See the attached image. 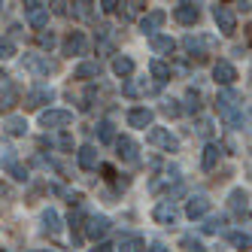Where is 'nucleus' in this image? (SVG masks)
I'll use <instances>...</instances> for the list:
<instances>
[{
	"instance_id": "f257e3e1",
	"label": "nucleus",
	"mask_w": 252,
	"mask_h": 252,
	"mask_svg": "<svg viewBox=\"0 0 252 252\" xmlns=\"http://www.w3.org/2000/svg\"><path fill=\"white\" fill-rule=\"evenodd\" d=\"M240 106H243V97L234 92V88H222L219 97H216V110H219V116H225L231 125H240Z\"/></svg>"
},
{
	"instance_id": "2f4dec72",
	"label": "nucleus",
	"mask_w": 252,
	"mask_h": 252,
	"mask_svg": "<svg viewBox=\"0 0 252 252\" xmlns=\"http://www.w3.org/2000/svg\"><path fill=\"white\" fill-rule=\"evenodd\" d=\"M179 246H183L186 252H207V249H204V243L197 240V237H191V234H186V237L179 240Z\"/></svg>"
},
{
	"instance_id": "39448f33",
	"label": "nucleus",
	"mask_w": 252,
	"mask_h": 252,
	"mask_svg": "<svg viewBox=\"0 0 252 252\" xmlns=\"http://www.w3.org/2000/svg\"><path fill=\"white\" fill-rule=\"evenodd\" d=\"M25 19H28L31 28L43 31L49 25V6L46 3H37V0H31V3H25Z\"/></svg>"
},
{
	"instance_id": "aec40b11",
	"label": "nucleus",
	"mask_w": 252,
	"mask_h": 252,
	"mask_svg": "<svg viewBox=\"0 0 252 252\" xmlns=\"http://www.w3.org/2000/svg\"><path fill=\"white\" fill-rule=\"evenodd\" d=\"M149 46L155 55H173L176 52V40L167 37V33H155V37H149Z\"/></svg>"
},
{
	"instance_id": "7ed1b4c3",
	"label": "nucleus",
	"mask_w": 252,
	"mask_h": 252,
	"mask_svg": "<svg viewBox=\"0 0 252 252\" xmlns=\"http://www.w3.org/2000/svg\"><path fill=\"white\" fill-rule=\"evenodd\" d=\"M52 100H55V92H52L49 85L37 82V85H31L28 94H25V110H40V106H46Z\"/></svg>"
},
{
	"instance_id": "6e6552de",
	"label": "nucleus",
	"mask_w": 252,
	"mask_h": 252,
	"mask_svg": "<svg viewBox=\"0 0 252 252\" xmlns=\"http://www.w3.org/2000/svg\"><path fill=\"white\" fill-rule=\"evenodd\" d=\"M88 49H92V43H88V37L82 31H70L67 40H64V55H88Z\"/></svg>"
},
{
	"instance_id": "58836bf2",
	"label": "nucleus",
	"mask_w": 252,
	"mask_h": 252,
	"mask_svg": "<svg viewBox=\"0 0 252 252\" xmlns=\"http://www.w3.org/2000/svg\"><path fill=\"white\" fill-rule=\"evenodd\" d=\"M97 6H100L106 15H113V12H119V6H122V3H116V0H100Z\"/></svg>"
},
{
	"instance_id": "412c9836",
	"label": "nucleus",
	"mask_w": 252,
	"mask_h": 252,
	"mask_svg": "<svg viewBox=\"0 0 252 252\" xmlns=\"http://www.w3.org/2000/svg\"><path fill=\"white\" fill-rule=\"evenodd\" d=\"M76 158H79V167H82V170H97V167H100V155H97L94 146H79Z\"/></svg>"
},
{
	"instance_id": "f704fd0d",
	"label": "nucleus",
	"mask_w": 252,
	"mask_h": 252,
	"mask_svg": "<svg viewBox=\"0 0 252 252\" xmlns=\"http://www.w3.org/2000/svg\"><path fill=\"white\" fill-rule=\"evenodd\" d=\"M197 110H201V94L189 92V97H186V113H197Z\"/></svg>"
},
{
	"instance_id": "4468645a",
	"label": "nucleus",
	"mask_w": 252,
	"mask_h": 252,
	"mask_svg": "<svg viewBox=\"0 0 252 252\" xmlns=\"http://www.w3.org/2000/svg\"><path fill=\"white\" fill-rule=\"evenodd\" d=\"M140 146L131 140V137H116V155L122 158V161H128V164H137L140 161Z\"/></svg>"
},
{
	"instance_id": "f3484780",
	"label": "nucleus",
	"mask_w": 252,
	"mask_h": 252,
	"mask_svg": "<svg viewBox=\"0 0 252 252\" xmlns=\"http://www.w3.org/2000/svg\"><path fill=\"white\" fill-rule=\"evenodd\" d=\"M228 207L237 213L240 219H249V194H246V189H234L228 194Z\"/></svg>"
},
{
	"instance_id": "c756f323",
	"label": "nucleus",
	"mask_w": 252,
	"mask_h": 252,
	"mask_svg": "<svg viewBox=\"0 0 252 252\" xmlns=\"http://www.w3.org/2000/svg\"><path fill=\"white\" fill-rule=\"evenodd\" d=\"M43 231H49V234H58L61 231V216L55 213V210H43Z\"/></svg>"
},
{
	"instance_id": "1a4fd4ad",
	"label": "nucleus",
	"mask_w": 252,
	"mask_h": 252,
	"mask_svg": "<svg viewBox=\"0 0 252 252\" xmlns=\"http://www.w3.org/2000/svg\"><path fill=\"white\" fill-rule=\"evenodd\" d=\"M73 122V113L70 110H43L40 113V125L43 128H67Z\"/></svg>"
},
{
	"instance_id": "393cba45",
	"label": "nucleus",
	"mask_w": 252,
	"mask_h": 252,
	"mask_svg": "<svg viewBox=\"0 0 252 252\" xmlns=\"http://www.w3.org/2000/svg\"><path fill=\"white\" fill-rule=\"evenodd\" d=\"M3 128H6L9 137H25L28 134V122H25V116H6Z\"/></svg>"
},
{
	"instance_id": "a878e982",
	"label": "nucleus",
	"mask_w": 252,
	"mask_h": 252,
	"mask_svg": "<svg viewBox=\"0 0 252 252\" xmlns=\"http://www.w3.org/2000/svg\"><path fill=\"white\" fill-rule=\"evenodd\" d=\"M219 155H222V149L216 146V143H207V146H204V155H201V167H204V170H216V164H219Z\"/></svg>"
},
{
	"instance_id": "b1692460",
	"label": "nucleus",
	"mask_w": 252,
	"mask_h": 252,
	"mask_svg": "<svg viewBox=\"0 0 252 252\" xmlns=\"http://www.w3.org/2000/svg\"><path fill=\"white\" fill-rule=\"evenodd\" d=\"M100 76V61H82L76 70H73V79H97Z\"/></svg>"
},
{
	"instance_id": "cd10ccee",
	"label": "nucleus",
	"mask_w": 252,
	"mask_h": 252,
	"mask_svg": "<svg viewBox=\"0 0 252 252\" xmlns=\"http://www.w3.org/2000/svg\"><path fill=\"white\" fill-rule=\"evenodd\" d=\"M113 73L122 76V79H128V76L134 73V61H131L128 55H116V58H113Z\"/></svg>"
},
{
	"instance_id": "9b49d317",
	"label": "nucleus",
	"mask_w": 252,
	"mask_h": 252,
	"mask_svg": "<svg viewBox=\"0 0 252 252\" xmlns=\"http://www.w3.org/2000/svg\"><path fill=\"white\" fill-rule=\"evenodd\" d=\"M213 79L222 88H231L234 82H237V67H234L231 61H216L213 64Z\"/></svg>"
},
{
	"instance_id": "4be33fe9",
	"label": "nucleus",
	"mask_w": 252,
	"mask_h": 252,
	"mask_svg": "<svg viewBox=\"0 0 252 252\" xmlns=\"http://www.w3.org/2000/svg\"><path fill=\"white\" fill-rule=\"evenodd\" d=\"M143 249H146V243L140 234H122L116 243V252H143Z\"/></svg>"
},
{
	"instance_id": "ea45409f",
	"label": "nucleus",
	"mask_w": 252,
	"mask_h": 252,
	"mask_svg": "<svg viewBox=\"0 0 252 252\" xmlns=\"http://www.w3.org/2000/svg\"><path fill=\"white\" fill-rule=\"evenodd\" d=\"M58 146H61V149H73V140H70L67 134H61V137H58Z\"/></svg>"
},
{
	"instance_id": "7c9ffc66",
	"label": "nucleus",
	"mask_w": 252,
	"mask_h": 252,
	"mask_svg": "<svg viewBox=\"0 0 252 252\" xmlns=\"http://www.w3.org/2000/svg\"><path fill=\"white\" fill-rule=\"evenodd\" d=\"M97 140H100V143H116V125H113L110 119L97 122Z\"/></svg>"
},
{
	"instance_id": "c03bdc74",
	"label": "nucleus",
	"mask_w": 252,
	"mask_h": 252,
	"mask_svg": "<svg viewBox=\"0 0 252 252\" xmlns=\"http://www.w3.org/2000/svg\"><path fill=\"white\" fill-rule=\"evenodd\" d=\"M0 12H3V3H0Z\"/></svg>"
},
{
	"instance_id": "5701e85b",
	"label": "nucleus",
	"mask_w": 252,
	"mask_h": 252,
	"mask_svg": "<svg viewBox=\"0 0 252 252\" xmlns=\"http://www.w3.org/2000/svg\"><path fill=\"white\" fill-rule=\"evenodd\" d=\"M149 76H152V82H167L170 79V64L167 61H161V58H152L149 61Z\"/></svg>"
},
{
	"instance_id": "37998d69",
	"label": "nucleus",
	"mask_w": 252,
	"mask_h": 252,
	"mask_svg": "<svg viewBox=\"0 0 252 252\" xmlns=\"http://www.w3.org/2000/svg\"><path fill=\"white\" fill-rule=\"evenodd\" d=\"M33 252H52V249H33Z\"/></svg>"
},
{
	"instance_id": "f8f14e48",
	"label": "nucleus",
	"mask_w": 252,
	"mask_h": 252,
	"mask_svg": "<svg viewBox=\"0 0 252 252\" xmlns=\"http://www.w3.org/2000/svg\"><path fill=\"white\" fill-rule=\"evenodd\" d=\"M210 197L204 194V191H197V194H191L189 197V204H186V216H189V219H204V216L210 213Z\"/></svg>"
},
{
	"instance_id": "473e14b6",
	"label": "nucleus",
	"mask_w": 252,
	"mask_h": 252,
	"mask_svg": "<svg viewBox=\"0 0 252 252\" xmlns=\"http://www.w3.org/2000/svg\"><path fill=\"white\" fill-rule=\"evenodd\" d=\"M225 228V219L222 216H210V219L204 222V234H219Z\"/></svg>"
},
{
	"instance_id": "79ce46f5",
	"label": "nucleus",
	"mask_w": 252,
	"mask_h": 252,
	"mask_svg": "<svg viewBox=\"0 0 252 252\" xmlns=\"http://www.w3.org/2000/svg\"><path fill=\"white\" fill-rule=\"evenodd\" d=\"M0 85H3V88H6V85H9V76H6V73H3V70H0Z\"/></svg>"
},
{
	"instance_id": "9d476101",
	"label": "nucleus",
	"mask_w": 252,
	"mask_h": 252,
	"mask_svg": "<svg viewBox=\"0 0 252 252\" xmlns=\"http://www.w3.org/2000/svg\"><path fill=\"white\" fill-rule=\"evenodd\" d=\"M128 97H146V94H158V82L152 79H128L122 88Z\"/></svg>"
},
{
	"instance_id": "423d86ee",
	"label": "nucleus",
	"mask_w": 252,
	"mask_h": 252,
	"mask_svg": "<svg viewBox=\"0 0 252 252\" xmlns=\"http://www.w3.org/2000/svg\"><path fill=\"white\" fill-rule=\"evenodd\" d=\"M146 140L152 143V146H158V149H164V152H176L179 149V140L167 131V128H149V134H146Z\"/></svg>"
},
{
	"instance_id": "2eb2a0df",
	"label": "nucleus",
	"mask_w": 252,
	"mask_h": 252,
	"mask_svg": "<svg viewBox=\"0 0 252 252\" xmlns=\"http://www.w3.org/2000/svg\"><path fill=\"white\" fill-rule=\"evenodd\" d=\"M152 219H155L158 225H176V219H179V210L173 207V201H161V204L152 210Z\"/></svg>"
},
{
	"instance_id": "c9c22d12",
	"label": "nucleus",
	"mask_w": 252,
	"mask_h": 252,
	"mask_svg": "<svg viewBox=\"0 0 252 252\" xmlns=\"http://www.w3.org/2000/svg\"><path fill=\"white\" fill-rule=\"evenodd\" d=\"M161 113H164V116H179L183 106H179V100H164V103H161Z\"/></svg>"
},
{
	"instance_id": "72a5a7b5",
	"label": "nucleus",
	"mask_w": 252,
	"mask_h": 252,
	"mask_svg": "<svg viewBox=\"0 0 252 252\" xmlns=\"http://www.w3.org/2000/svg\"><path fill=\"white\" fill-rule=\"evenodd\" d=\"M9 58H15V43L0 37V61H9Z\"/></svg>"
},
{
	"instance_id": "20e7f679",
	"label": "nucleus",
	"mask_w": 252,
	"mask_h": 252,
	"mask_svg": "<svg viewBox=\"0 0 252 252\" xmlns=\"http://www.w3.org/2000/svg\"><path fill=\"white\" fill-rule=\"evenodd\" d=\"M213 22H216V28H219L225 37H231V33L237 31V15H234L228 6H222V3L213 6Z\"/></svg>"
},
{
	"instance_id": "e433bc0d",
	"label": "nucleus",
	"mask_w": 252,
	"mask_h": 252,
	"mask_svg": "<svg viewBox=\"0 0 252 252\" xmlns=\"http://www.w3.org/2000/svg\"><path fill=\"white\" fill-rule=\"evenodd\" d=\"M6 170L12 173V179H19V183H25V179H28V170L22 164H15V161H12V164H6Z\"/></svg>"
},
{
	"instance_id": "f03ea898",
	"label": "nucleus",
	"mask_w": 252,
	"mask_h": 252,
	"mask_svg": "<svg viewBox=\"0 0 252 252\" xmlns=\"http://www.w3.org/2000/svg\"><path fill=\"white\" fill-rule=\"evenodd\" d=\"M22 70H28L31 76H52V73H58V61L49 55H25Z\"/></svg>"
},
{
	"instance_id": "a211bd4d",
	"label": "nucleus",
	"mask_w": 252,
	"mask_h": 252,
	"mask_svg": "<svg viewBox=\"0 0 252 252\" xmlns=\"http://www.w3.org/2000/svg\"><path fill=\"white\" fill-rule=\"evenodd\" d=\"M173 19L179 22V25H197V19H201V9H197L194 3H176V9H173Z\"/></svg>"
},
{
	"instance_id": "6ab92c4d",
	"label": "nucleus",
	"mask_w": 252,
	"mask_h": 252,
	"mask_svg": "<svg viewBox=\"0 0 252 252\" xmlns=\"http://www.w3.org/2000/svg\"><path fill=\"white\" fill-rule=\"evenodd\" d=\"M164 19H167V12L152 9V12H146V15L140 19V31H143V33H149V37H155V31L164 25Z\"/></svg>"
},
{
	"instance_id": "dca6fc26",
	"label": "nucleus",
	"mask_w": 252,
	"mask_h": 252,
	"mask_svg": "<svg viewBox=\"0 0 252 252\" xmlns=\"http://www.w3.org/2000/svg\"><path fill=\"white\" fill-rule=\"evenodd\" d=\"M152 122H155V113L149 110V106H134V110L128 113V125L131 128H152Z\"/></svg>"
},
{
	"instance_id": "ddd939ff",
	"label": "nucleus",
	"mask_w": 252,
	"mask_h": 252,
	"mask_svg": "<svg viewBox=\"0 0 252 252\" xmlns=\"http://www.w3.org/2000/svg\"><path fill=\"white\" fill-rule=\"evenodd\" d=\"M183 46H186L189 55H197V58H201L204 49H213V46H216V40H213V37H204V33H189V37L183 40Z\"/></svg>"
},
{
	"instance_id": "bb28decb",
	"label": "nucleus",
	"mask_w": 252,
	"mask_h": 252,
	"mask_svg": "<svg viewBox=\"0 0 252 252\" xmlns=\"http://www.w3.org/2000/svg\"><path fill=\"white\" fill-rule=\"evenodd\" d=\"M15 103H19V88H15V85L9 82V85L3 88V92H0V113H9Z\"/></svg>"
},
{
	"instance_id": "0eeeda50",
	"label": "nucleus",
	"mask_w": 252,
	"mask_h": 252,
	"mask_svg": "<svg viewBox=\"0 0 252 252\" xmlns=\"http://www.w3.org/2000/svg\"><path fill=\"white\" fill-rule=\"evenodd\" d=\"M110 228H113V222L106 219V216H100V213H94V216H88V219H85V234L92 240H103L106 234H110Z\"/></svg>"
},
{
	"instance_id": "4c0bfd02",
	"label": "nucleus",
	"mask_w": 252,
	"mask_h": 252,
	"mask_svg": "<svg viewBox=\"0 0 252 252\" xmlns=\"http://www.w3.org/2000/svg\"><path fill=\"white\" fill-rule=\"evenodd\" d=\"M37 40H40V46H43V49H52V46L58 43V40H55V33H52V31H40V37H37Z\"/></svg>"
},
{
	"instance_id": "a19ab883",
	"label": "nucleus",
	"mask_w": 252,
	"mask_h": 252,
	"mask_svg": "<svg viewBox=\"0 0 252 252\" xmlns=\"http://www.w3.org/2000/svg\"><path fill=\"white\" fill-rule=\"evenodd\" d=\"M92 252H110V246H106V243H97V246H94Z\"/></svg>"
},
{
	"instance_id": "c85d7f7f",
	"label": "nucleus",
	"mask_w": 252,
	"mask_h": 252,
	"mask_svg": "<svg viewBox=\"0 0 252 252\" xmlns=\"http://www.w3.org/2000/svg\"><path fill=\"white\" fill-rule=\"evenodd\" d=\"M228 243H231L234 249L246 252V249H252V234H246V231H231V234H228Z\"/></svg>"
}]
</instances>
